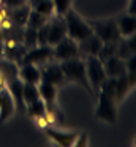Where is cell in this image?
<instances>
[{
	"label": "cell",
	"instance_id": "4dcf8cb0",
	"mask_svg": "<svg viewBox=\"0 0 136 147\" xmlns=\"http://www.w3.org/2000/svg\"><path fill=\"white\" fill-rule=\"evenodd\" d=\"M5 7V0H0V8H3Z\"/></svg>",
	"mask_w": 136,
	"mask_h": 147
},
{
	"label": "cell",
	"instance_id": "d6a6232c",
	"mask_svg": "<svg viewBox=\"0 0 136 147\" xmlns=\"http://www.w3.org/2000/svg\"><path fill=\"white\" fill-rule=\"evenodd\" d=\"M0 40H2V29H0ZM2 41H3V40H2Z\"/></svg>",
	"mask_w": 136,
	"mask_h": 147
},
{
	"label": "cell",
	"instance_id": "d6986e66",
	"mask_svg": "<svg viewBox=\"0 0 136 147\" xmlns=\"http://www.w3.org/2000/svg\"><path fill=\"white\" fill-rule=\"evenodd\" d=\"M133 86H135V84L128 79L127 73L122 74V76H119V78H116V84H114V96H116V103L122 101V98L127 95V92H128Z\"/></svg>",
	"mask_w": 136,
	"mask_h": 147
},
{
	"label": "cell",
	"instance_id": "3957f363",
	"mask_svg": "<svg viewBox=\"0 0 136 147\" xmlns=\"http://www.w3.org/2000/svg\"><path fill=\"white\" fill-rule=\"evenodd\" d=\"M63 19H65V26H66V35L70 38H73L74 41H81V40H84L90 33H93L92 32V27L89 26V22H85L71 8L63 14Z\"/></svg>",
	"mask_w": 136,
	"mask_h": 147
},
{
	"label": "cell",
	"instance_id": "5bb4252c",
	"mask_svg": "<svg viewBox=\"0 0 136 147\" xmlns=\"http://www.w3.org/2000/svg\"><path fill=\"white\" fill-rule=\"evenodd\" d=\"M18 78L22 82L28 84H38L41 81L40 67L33 63H21L18 68Z\"/></svg>",
	"mask_w": 136,
	"mask_h": 147
},
{
	"label": "cell",
	"instance_id": "2e32d148",
	"mask_svg": "<svg viewBox=\"0 0 136 147\" xmlns=\"http://www.w3.org/2000/svg\"><path fill=\"white\" fill-rule=\"evenodd\" d=\"M117 24V29L120 32V36L125 38V36H131L135 35V26H136V21H135V14H122L116 19Z\"/></svg>",
	"mask_w": 136,
	"mask_h": 147
},
{
	"label": "cell",
	"instance_id": "484cf974",
	"mask_svg": "<svg viewBox=\"0 0 136 147\" xmlns=\"http://www.w3.org/2000/svg\"><path fill=\"white\" fill-rule=\"evenodd\" d=\"M52 5H54V11L55 14H63L70 10V5H71V0H52Z\"/></svg>",
	"mask_w": 136,
	"mask_h": 147
},
{
	"label": "cell",
	"instance_id": "cb8c5ba5",
	"mask_svg": "<svg viewBox=\"0 0 136 147\" xmlns=\"http://www.w3.org/2000/svg\"><path fill=\"white\" fill-rule=\"evenodd\" d=\"M33 10L37 13L43 14V16L49 18L51 14L54 13V5H52V0H38L37 3H33Z\"/></svg>",
	"mask_w": 136,
	"mask_h": 147
},
{
	"label": "cell",
	"instance_id": "6da1fadb",
	"mask_svg": "<svg viewBox=\"0 0 136 147\" xmlns=\"http://www.w3.org/2000/svg\"><path fill=\"white\" fill-rule=\"evenodd\" d=\"M114 84H116V78H109L104 79L101 84L100 90L97 92L98 95V106H97V117L103 119L108 123H116V96H114Z\"/></svg>",
	"mask_w": 136,
	"mask_h": 147
},
{
	"label": "cell",
	"instance_id": "8992f818",
	"mask_svg": "<svg viewBox=\"0 0 136 147\" xmlns=\"http://www.w3.org/2000/svg\"><path fill=\"white\" fill-rule=\"evenodd\" d=\"M92 27V32L98 36L103 43H116L122 36L117 29L116 21H101V22H89Z\"/></svg>",
	"mask_w": 136,
	"mask_h": 147
},
{
	"label": "cell",
	"instance_id": "ba28073f",
	"mask_svg": "<svg viewBox=\"0 0 136 147\" xmlns=\"http://www.w3.org/2000/svg\"><path fill=\"white\" fill-rule=\"evenodd\" d=\"M54 49V60H68V59H74L79 57V51H78V41H74L73 38H70L68 35L63 36L57 45L52 46Z\"/></svg>",
	"mask_w": 136,
	"mask_h": 147
},
{
	"label": "cell",
	"instance_id": "d4e9b609",
	"mask_svg": "<svg viewBox=\"0 0 136 147\" xmlns=\"http://www.w3.org/2000/svg\"><path fill=\"white\" fill-rule=\"evenodd\" d=\"M47 19H49L47 16H43V14L37 13L35 10H30V13H28V19H27V24H25V26H30V27L38 29V27L43 26Z\"/></svg>",
	"mask_w": 136,
	"mask_h": 147
},
{
	"label": "cell",
	"instance_id": "8fae6325",
	"mask_svg": "<svg viewBox=\"0 0 136 147\" xmlns=\"http://www.w3.org/2000/svg\"><path fill=\"white\" fill-rule=\"evenodd\" d=\"M101 45H103V41L95 33H90L84 40L78 41L79 55H85V57H89V55H98V52L101 49Z\"/></svg>",
	"mask_w": 136,
	"mask_h": 147
},
{
	"label": "cell",
	"instance_id": "9c48e42d",
	"mask_svg": "<svg viewBox=\"0 0 136 147\" xmlns=\"http://www.w3.org/2000/svg\"><path fill=\"white\" fill-rule=\"evenodd\" d=\"M49 30H47V45L49 46H54L63 38L66 36V26H65V19L63 16L60 14H55L54 18L49 16Z\"/></svg>",
	"mask_w": 136,
	"mask_h": 147
},
{
	"label": "cell",
	"instance_id": "ac0fdd59",
	"mask_svg": "<svg viewBox=\"0 0 136 147\" xmlns=\"http://www.w3.org/2000/svg\"><path fill=\"white\" fill-rule=\"evenodd\" d=\"M116 55H119V57L123 59V60H127L128 57L135 55V35L125 36V40H123V38L119 40Z\"/></svg>",
	"mask_w": 136,
	"mask_h": 147
},
{
	"label": "cell",
	"instance_id": "f546056e",
	"mask_svg": "<svg viewBox=\"0 0 136 147\" xmlns=\"http://www.w3.org/2000/svg\"><path fill=\"white\" fill-rule=\"evenodd\" d=\"M3 57V41L0 40V59Z\"/></svg>",
	"mask_w": 136,
	"mask_h": 147
},
{
	"label": "cell",
	"instance_id": "7c38bea8",
	"mask_svg": "<svg viewBox=\"0 0 136 147\" xmlns=\"http://www.w3.org/2000/svg\"><path fill=\"white\" fill-rule=\"evenodd\" d=\"M44 131L46 134L54 141L57 142L59 146H63V147H68V146H73L76 136H78V131H62V130H57L54 127H44Z\"/></svg>",
	"mask_w": 136,
	"mask_h": 147
},
{
	"label": "cell",
	"instance_id": "e0dca14e",
	"mask_svg": "<svg viewBox=\"0 0 136 147\" xmlns=\"http://www.w3.org/2000/svg\"><path fill=\"white\" fill-rule=\"evenodd\" d=\"M32 8L28 7L27 3L21 5L18 8H13V10H8V18L14 26H19V27H24L27 24V19H28V13H30Z\"/></svg>",
	"mask_w": 136,
	"mask_h": 147
},
{
	"label": "cell",
	"instance_id": "f1b7e54d",
	"mask_svg": "<svg viewBox=\"0 0 136 147\" xmlns=\"http://www.w3.org/2000/svg\"><path fill=\"white\" fill-rule=\"evenodd\" d=\"M135 7H136V0H130V8H128L130 14H135Z\"/></svg>",
	"mask_w": 136,
	"mask_h": 147
},
{
	"label": "cell",
	"instance_id": "44dd1931",
	"mask_svg": "<svg viewBox=\"0 0 136 147\" xmlns=\"http://www.w3.org/2000/svg\"><path fill=\"white\" fill-rule=\"evenodd\" d=\"M22 96H24V103L25 106L30 105V103L40 100V93H38V84H28L24 82L22 86Z\"/></svg>",
	"mask_w": 136,
	"mask_h": 147
},
{
	"label": "cell",
	"instance_id": "30bf717a",
	"mask_svg": "<svg viewBox=\"0 0 136 147\" xmlns=\"http://www.w3.org/2000/svg\"><path fill=\"white\" fill-rule=\"evenodd\" d=\"M22 86H24V82L18 76L6 81V89L14 101V109L19 112H25V108H27L24 103V96H22Z\"/></svg>",
	"mask_w": 136,
	"mask_h": 147
},
{
	"label": "cell",
	"instance_id": "52a82bcc",
	"mask_svg": "<svg viewBox=\"0 0 136 147\" xmlns=\"http://www.w3.org/2000/svg\"><path fill=\"white\" fill-rule=\"evenodd\" d=\"M38 67H40V73H41V81L54 84L55 87H62L66 84L65 74L62 71L60 63H57L54 60H47L44 63L38 65Z\"/></svg>",
	"mask_w": 136,
	"mask_h": 147
},
{
	"label": "cell",
	"instance_id": "1f68e13d",
	"mask_svg": "<svg viewBox=\"0 0 136 147\" xmlns=\"http://www.w3.org/2000/svg\"><path fill=\"white\" fill-rule=\"evenodd\" d=\"M30 2H32V5H33V3H37L38 0H30Z\"/></svg>",
	"mask_w": 136,
	"mask_h": 147
},
{
	"label": "cell",
	"instance_id": "ffe728a7",
	"mask_svg": "<svg viewBox=\"0 0 136 147\" xmlns=\"http://www.w3.org/2000/svg\"><path fill=\"white\" fill-rule=\"evenodd\" d=\"M38 93H40V98L44 101V105H51V103H55L57 87L54 84L40 81L38 82Z\"/></svg>",
	"mask_w": 136,
	"mask_h": 147
},
{
	"label": "cell",
	"instance_id": "5b68a950",
	"mask_svg": "<svg viewBox=\"0 0 136 147\" xmlns=\"http://www.w3.org/2000/svg\"><path fill=\"white\" fill-rule=\"evenodd\" d=\"M47 60H54V49L49 45H37L35 48H30L25 51V54L21 57V63H33V65H41Z\"/></svg>",
	"mask_w": 136,
	"mask_h": 147
},
{
	"label": "cell",
	"instance_id": "7402d4cb",
	"mask_svg": "<svg viewBox=\"0 0 136 147\" xmlns=\"http://www.w3.org/2000/svg\"><path fill=\"white\" fill-rule=\"evenodd\" d=\"M44 111H46V105H44L43 100H37V101L30 103V105H27V108H25V112H27L30 117H41V115H44Z\"/></svg>",
	"mask_w": 136,
	"mask_h": 147
},
{
	"label": "cell",
	"instance_id": "603a6c76",
	"mask_svg": "<svg viewBox=\"0 0 136 147\" xmlns=\"http://www.w3.org/2000/svg\"><path fill=\"white\" fill-rule=\"evenodd\" d=\"M22 45H24L27 49L35 48V46L38 45V41H37V29H35V27L27 26V27L24 29V35H22Z\"/></svg>",
	"mask_w": 136,
	"mask_h": 147
},
{
	"label": "cell",
	"instance_id": "9a60e30c",
	"mask_svg": "<svg viewBox=\"0 0 136 147\" xmlns=\"http://www.w3.org/2000/svg\"><path fill=\"white\" fill-rule=\"evenodd\" d=\"M13 112H14V101L8 89L5 87L0 90V122H5L8 117H11Z\"/></svg>",
	"mask_w": 136,
	"mask_h": 147
},
{
	"label": "cell",
	"instance_id": "4316f807",
	"mask_svg": "<svg viewBox=\"0 0 136 147\" xmlns=\"http://www.w3.org/2000/svg\"><path fill=\"white\" fill-rule=\"evenodd\" d=\"M25 3V0H5V7L8 10H13V8H18L21 5Z\"/></svg>",
	"mask_w": 136,
	"mask_h": 147
},
{
	"label": "cell",
	"instance_id": "7a4b0ae2",
	"mask_svg": "<svg viewBox=\"0 0 136 147\" xmlns=\"http://www.w3.org/2000/svg\"><path fill=\"white\" fill-rule=\"evenodd\" d=\"M62 71L65 74L66 82H76L79 86H84L89 92H92V87L87 81V74H85V63L79 57L68 59V60L60 62Z\"/></svg>",
	"mask_w": 136,
	"mask_h": 147
},
{
	"label": "cell",
	"instance_id": "4fadbf2b",
	"mask_svg": "<svg viewBox=\"0 0 136 147\" xmlns=\"http://www.w3.org/2000/svg\"><path fill=\"white\" fill-rule=\"evenodd\" d=\"M103 68L104 73H106V78H119L127 73L125 60L120 59L119 55H111L106 60H103Z\"/></svg>",
	"mask_w": 136,
	"mask_h": 147
},
{
	"label": "cell",
	"instance_id": "277c9868",
	"mask_svg": "<svg viewBox=\"0 0 136 147\" xmlns=\"http://www.w3.org/2000/svg\"><path fill=\"white\" fill-rule=\"evenodd\" d=\"M85 74H87V81L92 87V92L97 93L100 90L101 84L106 79V73L103 68V62L97 57V55H89L85 57Z\"/></svg>",
	"mask_w": 136,
	"mask_h": 147
},
{
	"label": "cell",
	"instance_id": "83f0119b",
	"mask_svg": "<svg viewBox=\"0 0 136 147\" xmlns=\"http://www.w3.org/2000/svg\"><path fill=\"white\" fill-rule=\"evenodd\" d=\"M5 87H6V78H5V74L0 71V90L5 89Z\"/></svg>",
	"mask_w": 136,
	"mask_h": 147
}]
</instances>
